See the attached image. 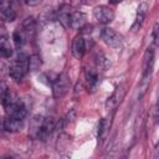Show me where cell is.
<instances>
[{"instance_id":"cell-1","label":"cell","mask_w":159,"mask_h":159,"mask_svg":"<svg viewBox=\"0 0 159 159\" xmlns=\"http://www.w3.org/2000/svg\"><path fill=\"white\" fill-rule=\"evenodd\" d=\"M27 71H29V57L25 56L24 53L19 55L11 62L10 68H9V73L11 76V78L15 81L22 80V77L26 75Z\"/></svg>"},{"instance_id":"cell-2","label":"cell","mask_w":159,"mask_h":159,"mask_svg":"<svg viewBox=\"0 0 159 159\" xmlns=\"http://www.w3.org/2000/svg\"><path fill=\"white\" fill-rule=\"evenodd\" d=\"M101 37L106 42V45H108L112 48H119L122 46V43H123L122 35L118 34L112 27H104L102 30V32H101Z\"/></svg>"},{"instance_id":"cell-3","label":"cell","mask_w":159,"mask_h":159,"mask_svg":"<svg viewBox=\"0 0 159 159\" xmlns=\"http://www.w3.org/2000/svg\"><path fill=\"white\" fill-rule=\"evenodd\" d=\"M70 86H71V82H70V78L66 73H61L55 81H53V84H52V93H53V97L55 98H62L63 96H66V93L68 92L70 89Z\"/></svg>"},{"instance_id":"cell-4","label":"cell","mask_w":159,"mask_h":159,"mask_svg":"<svg viewBox=\"0 0 159 159\" xmlns=\"http://www.w3.org/2000/svg\"><path fill=\"white\" fill-rule=\"evenodd\" d=\"M93 17L101 24H109L114 20V11L107 5L96 6L93 10Z\"/></svg>"},{"instance_id":"cell-5","label":"cell","mask_w":159,"mask_h":159,"mask_svg":"<svg viewBox=\"0 0 159 159\" xmlns=\"http://www.w3.org/2000/svg\"><path fill=\"white\" fill-rule=\"evenodd\" d=\"M125 92H127V84H125V83L119 84V86L114 89V92L111 94V97L107 99L106 108H107L108 111H113V109H116V107H117V106L122 102V99L124 98Z\"/></svg>"},{"instance_id":"cell-6","label":"cell","mask_w":159,"mask_h":159,"mask_svg":"<svg viewBox=\"0 0 159 159\" xmlns=\"http://www.w3.org/2000/svg\"><path fill=\"white\" fill-rule=\"evenodd\" d=\"M72 12H73V9L72 6L67 5V4H63L60 6L58 11H57V20L60 21V24L66 27V29H70L71 26V17H72Z\"/></svg>"},{"instance_id":"cell-7","label":"cell","mask_w":159,"mask_h":159,"mask_svg":"<svg viewBox=\"0 0 159 159\" xmlns=\"http://www.w3.org/2000/svg\"><path fill=\"white\" fill-rule=\"evenodd\" d=\"M71 51H72V55L77 60H81L84 56V52H86V41H84L83 36L80 35V36H76L73 39Z\"/></svg>"},{"instance_id":"cell-8","label":"cell","mask_w":159,"mask_h":159,"mask_svg":"<svg viewBox=\"0 0 159 159\" xmlns=\"http://www.w3.org/2000/svg\"><path fill=\"white\" fill-rule=\"evenodd\" d=\"M17 16V12L16 10L10 5L9 0H4L2 5L0 6V17L4 20V21H7V22H12Z\"/></svg>"},{"instance_id":"cell-9","label":"cell","mask_w":159,"mask_h":159,"mask_svg":"<svg viewBox=\"0 0 159 159\" xmlns=\"http://www.w3.org/2000/svg\"><path fill=\"white\" fill-rule=\"evenodd\" d=\"M53 129H55V119L52 117H43V120H42V124H41L37 138L45 140L52 133Z\"/></svg>"},{"instance_id":"cell-10","label":"cell","mask_w":159,"mask_h":159,"mask_svg":"<svg viewBox=\"0 0 159 159\" xmlns=\"http://www.w3.org/2000/svg\"><path fill=\"white\" fill-rule=\"evenodd\" d=\"M154 66V50L152 47H148L144 55V71H143V78H150L152 71Z\"/></svg>"},{"instance_id":"cell-11","label":"cell","mask_w":159,"mask_h":159,"mask_svg":"<svg viewBox=\"0 0 159 159\" xmlns=\"http://www.w3.org/2000/svg\"><path fill=\"white\" fill-rule=\"evenodd\" d=\"M147 12H148V4L147 2H142L139 6H138V10H137V15H135V20L132 25V31H137L140 29V26L143 25V21L147 16Z\"/></svg>"},{"instance_id":"cell-12","label":"cell","mask_w":159,"mask_h":159,"mask_svg":"<svg viewBox=\"0 0 159 159\" xmlns=\"http://www.w3.org/2000/svg\"><path fill=\"white\" fill-rule=\"evenodd\" d=\"M22 125H24V119H16V118H11V117H6L4 119V128H5V130H7L10 133H16V132L21 130Z\"/></svg>"},{"instance_id":"cell-13","label":"cell","mask_w":159,"mask_h":159,"mask_svg":"<svg viewBox=\"0 0 159 159\" xmlns=\"http://www.w3.org/2000/svg\"><path fill=\"white\" fill-rule=\"evenodd\" d=\"M86 82H87V88L91 92H94L98 83H99V78H98V73L94 70H88L86 72Z\"/></svg>"},{"instance_id":"cell-14","label":"cell","mask_w":159,"mask_h":159,"mask_svg":"<svg viewBox=\"0 0 159 159\" xmlns=\"http://www.w3.org/2000/svg\"><path fill=\"white\" fill-rule=\"evenodd\" d=\"M86 22V15L80 12V11H75L72 12V17H71V26L72 29H82V26Z\"/></svg>"},{"instance_id":"cell-15","label":"cell","mask_w":159,"mask_h":159,"mask_svg":"<svg viewBox=\"0 0 159 159\" xmlns=\"http://www.w3.org/2000/svg\"><path fill=\"white\" fill-rule=\"evenodd\" d=\"M42 120H43V117L42 116H35L31 120V124H30V133L34 138H37L39 135V132H40V128H41V124H42Z\"/></svg>"},{"instance_id":"cell-16","label":"cell","mask_w":159,"mask_h":159,"mask_svg":"<svg viewBox=\"0 0 159 159\" xmlns=\"http://www.w3.org/2000/svg\"><path fill=\"white\" fill-rule=\"evenodd\" d=\"M11 55H12V48L10 46V42L5 37L0 39V56L4 58H9L11 57Z\"/></svg>"},{"instance_id":"cell-17","label":"cell","mask_w":159,"mask_h":159,"mask_svg":"<svg viewBox=\"0 0 159 159\" xmlns=\"http://www.w3.org/2000/svg\"><path fill=\"white\" fill-rule=\"evenodd\" d=\"M109 127H111V120H108V118H102L101 122H99V125H98V137H99V139L103 140V138L106 137Z\"/></svg>"},{"instance_id":"cell-18","label":"cell","mask_w":159,"mask_h":159,"mask_svg":"<svg viewBox=\"0 0 159 159\" xmlns=\"http://www.w3.org/2000/svg\"><path fill=\"white\" fill-rule=\"evenodd\" d=\"M41 57L39 55H32L29 57V70L30 71H37L41 67Z\"/></svg>"},{"instance_id":"cell-19","label":"cell","mask_w":159,"mask_h":159,"mask_svg":"<svg viewBox=\"0 0 159 159\" xmlns=\"http://www.w3.org/2000/svg\"><path fill=\"white\" fill-rule=\"evenodd\" d=\"M53 11L50 9H46L40 16H39V24H41V25H45V24H48L50 21H52L53 20Z\"/></svg>"},{"instance_id":"cell-20","label":"cell","mask_w":159,"mask_h":159,"mask_svg":"<svg viewBox=\"0 0 159 159\" xmlns=\"http://www.w3.org/2000/svg\"><path fill=\"white\" fill-rule=\"evenodd\" d=\"M22 29H24V31L25 32H34V30L36 29V21L34 20V17H27L25 21H24V24H22Z\"/></svg>"},{"instance_id":"cell-21","label":"cell","mask_w":159,"mask_h":159,"mask_svg":"<svg viewBox=\"0 0 159 159\" xmlns=\"http://www.w3.org/2000/svg\"><path fill=\"white\" fill-rule=\"evenodd\" d=\"M96 60H97V65H98V67L99 68H102L103 71L104 70H107L108 67H109V60L103 55V53H98L97 55V57H96Z\"/></svg>"},{"instance_id":"cell-22","label":"cell","mask_w":159,"mask_h":159,"mask_svg":"<svg viewBox=\"0 0 159 159\" xmlns=\"http://www.w3.org/2000/svg\"><path fill=\"white\" fill-rule=\"evenodd\" d=\"M12 39H14V42H15V45H16V47H17V48H19V47H21V46L24 45V42H25L24 32H22V31H20V30H16V31L14 32Z\"/></svg>"},{"instance_id":"cell-23","label":"cell","mask_w":159,"mask_h":159,"mask_svg":"<svg viewBox=\"0 0 159 159\" xmlns=\"http://www.w3.org/2000/svg\"><path fill=\"white\" fill-rule=\"evenodd\" d=\"M9 93V88H7V84L4 82V81H0V102L2 103L6 98Z\"/></svg>"},{"instance_id":"cell-24","label":"cell","mask_w":159,"mask_h":159,"mask_svg":"<svg viewBox=\"0 0 159 159\" xmlns=\"http://www.w3.org/2000/svg\"><path fill=\"white\" fill-rule=\"evenodd\" d=\"M42 0H25V2L29 5V6H37L41 4Z\"/></svg>"},{"instance_id":"cell-25","label":"cell","mask_w":159,"mask_h":159,"mask_svg":"<svg viewBox=\"0 0 159 159\" xmlns=\"http://www.w3.org/2000/svg\"><path fill=\"white\" fill-rule=\"evenodd\" d=\"M83 5H93V4H96L98 0H80Z\"/></svg>"},{"instance_id":"cell-26","label":"cell","mask_w":159,"mask_h":159,"mask_svg":"<svg viewBox=\"0 0 159 159\" xmlns=\"http://www.w3.org/2000/svg\"><path fill=\"white\" fill-rule=\"evenodd\" d=\"M123 0H109V2L111 4H119V2H122Z\"/></svg>"},{"instance_id":"cell-27","label":"cell","mask_w":159,"mask_h":159,"mask_svg":"<svg viewBox=\"0 0 159 159\" xmlns=\"http://www.w3.org/2000/svg\"><path fill=\"white\" fill-rule=\"evenodd\" d=\"M2 2H4V0H0V6L2 5Z\"/></svg>"}]
</instances>
